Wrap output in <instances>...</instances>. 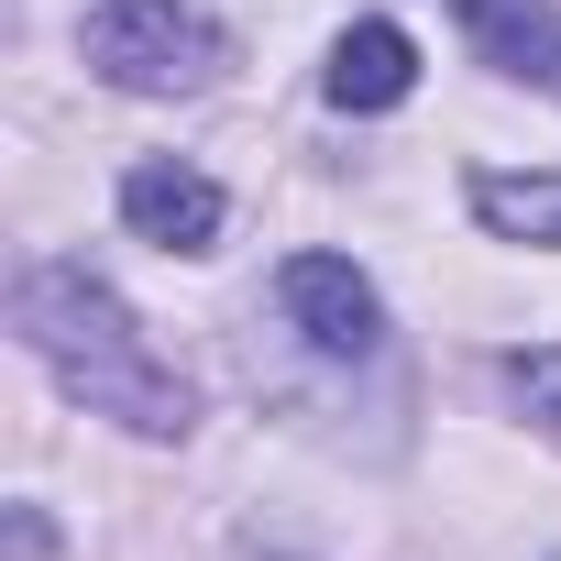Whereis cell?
<instances>
[{
    "label": "cell",
    "mask_w": 561,
    "mask_h": 561,
    "mask_svg": "<svg viewBox=\"0 0 561 561\" xmlns=\"http://www.w3.org/2000/svg\"><path fill=\"white\" fill-rule=\"evenodd\" d=\"M275 309H287L320 353H342V364L386 342V298L364 287L353 253H287V275H275Z\"/></svg>",
    "instance_id": "3957f363"
},
{
    "label": "cell",
    "mask_w": 561,
    "mask_h": 561,
    "mask_svg": "<svg viewBox=\"0 0 561 561\" xmlns=\"http://www.w3.org/2000/svg\"><path fill=\"white\" fill-rule=\"evenodd\" d=\"M12 331H23V353H34L89 419H122V430H144V440H176V430L198 419L187 375L133 331V309L100 287L89 264H23V275H12Z\"/></svg>",
    "instance_id": "6da1fadb"
},
{
    "label": "cell",
    "mask_w": 561,
    "mask_h": 561,
    "mask_svg": "<svg viewBox=\"0 0 561 561\" xmlns=\"http://www.w3.org/2000/svg\"><path fill=\"white\" fill-rule=\"evenodd\" d=\"M451 12H462V34H473V56L495 78L561 89V12H550V0H451Z\"/></svg>",
    "instance_id": "5b68a950"
},
{
    "label": "cell",
    "mask_w": 561,
    "mask_h": 561,
    "mask_svg": "<svg viewBox=\"0 0 561 561\" xmlns=\"http://www.w3.org/2000/svg\"><path fill=\"white\" fill-rule=\"evenodd\" d=\"M342 111H397L408 89H419V45L397 34V23H353L342 45H331V78H320Z\"/></svg>",
    "instance_id": "8992f818"
},
{
    "label": "cell",
    "mask_w": 561,
    "mask_h": 561,
    "mask_svg": "<svg viewBox=\"0 0 561 561\" xmlns=\"http://www.w3.org/2000/svg\"><path fill=\"white\" fill-rule=\"evenodd\" d=\"M506 397H517L539 430H561V342H539V353H506Z\"/></svg>",
    "instance_id": "ba28073f"
},
{
    "label": "cell",
    "mask_w": 561,
    "mask_h": 561,
    "mask_svg": "<svg viewBox=\"0 0 561 561\" xmlns=\"http://www.w3.org/2000/svg\"><path fill=\"white\" fill-rule=\"evenodd\" d=\"M78 56H89V78L165 100V89H209L231 67V34L198 12V0H100L78 23Z\"/></svg>",
    "instance_id": "7a4b0ae2"
},
{
    "label": "cell",
    "mask_w": 561,
    "mask_h": 561,
    "mask_svg": "<svg viewBox=\"0 0 561 561\" xmlns=\"http://www.w3.org/2000/svg\"><path fill=\"white\" fill-rule=\"evenodd\" d=\"M122 220L144 231V242H165V253H209L220 242V187L198 176V165H133L122 176Z\"/></svg>",
    "instance_id": "277c9868"
},
{
    "label": "cell",
    "mask_w": 561,
    "mask_h": 561,
    "mask_svg": "<svg viewBox=\"0 0 561 561\" xmlns=\"http://www.w3.org/2000/svg\"><path fill=\"white\" fill-rule=\"evenodd\" d=\"M473 220L495 242H550L561 253V176H473Z\"/></svg>",
    "instance_id": "52a82bcc"
}]
</instances>
